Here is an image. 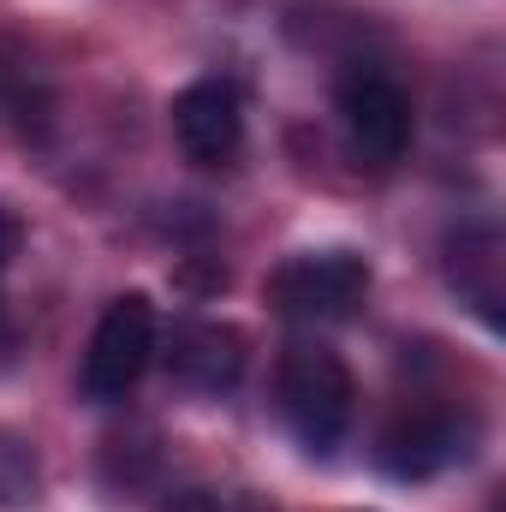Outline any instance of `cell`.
I'll return each mask as SVG.
<instances>
[{
  "label": "cell",
  "mask_w": 506,
  "mask_h": 512,
  "mask_svg": "<svg viewBox=\"0 0 506 512\" xmlns=\"http://www.w3.org/2000/svg\"><path fill=\"white\" fill-rule=\"evenodd\" d=\"M280 417L286 429L310 447V453H334L352 429V411H358V382L346 370V358L334 346H292L280 358Z\"/></svg>",
  "instance_id": "1"
},
{
  "label": "cell",
  "mask_w": 506,
  "mask_h": 512,
  "mask_svg": "<svg viewBox=\"0 0 506 512\" xmlns=\"http://www.w3.org/2000/svg\"><path fill=\"white\" fill-rule=\"evenodd\" d=\"M370 298V262L358 251H304L268 274V304L292 322H352Z\"/></svg>",
  "instance_id": "2"
},
{
  "label": "cell",
  "mask_w": 506,
  "mask_h": 512,
  "mask_svg": "<svg viewBox=\"0 0 506 512\" xmlns=\"http://www.w3.org/2000/svg\"><path fill=\"white\" fill-rule=\"evenodd\" d=\"M149 364H155V304L143 292H120L90 334L78 393L96 405H120V399H131V387L143 382Z\"/></svg>",
  "instance_id": "3"
},
{
  "label": "cell",
  "mask_w": 506,
  "mask_h": 512,
  "mask_svg": "<svg viewBox=\"0 0 506 512\" xmlns=\"http://www.w3.org/2000/svg\"><path fill=\"white\" fill-rule=\"evenodd\" d=\"M465 453H471V423L447 405H417L381 429L376 465L393 483H423V477H441L447 465H459Z\"/></svg>",
  "instance_id": "4"
},
{
  "label": "cell",
  "mask_w": 506,
  "mask_h": 512,
  "mask_svg": "<svg viewBox=\"0 0 506 512\" xmlns=\"http://www.w3.org/2000/svg\"><path fill=\"white\" fill-rule=\"evenodd\" d=\"M340 126L352 137V149L364 155V161H399L405 155V143H411V96L387 78V72H352L346 84H340Z\"/></svg>",
  "instance_id": "5"
},
{
  "label": "cell",
  "mask_w": 506,
  "mask_h": 512,
  "mask_svg": "<svg viewBox=\"0 0 506 512\" xmlns=\"http://www.w3.org/2000/svg\"><path fill=\"white\" fill-rule=\"evenodd\" d=\"M173 137L197 167H221L245 143V108L227 78H197L173 96Z\"/></svg>",
  "instance_id": "6"
},
{
  "label": "cell",
  "mask_w": 506,
  "mask_h": 512,
  "mask_svg": "<svg viewBox=\"0 0 506 512\" xmlns=\"http://www.w3.org/2000/svg\"><path fill=\"white\" fill-rule=\"evenodd\" d=\"M167 370L197 393H233L245 376V334L233 322H185L173 334Z\"/></svg>",
  "instance_id": "7"
},
{
  "label": "cell",
  "mask_w": 506,
  "mask_h": 512,
  "mask_svg": "<svg viewBox=\"0 0 506 512\" xmlns=\"http://www.w3.org/2000/svg\"><path fill=\"white\" fill-rule=\"evenodd\" d=\"M42 489V459L24 435L0 429V507H24Z\"/></svg>",
  "instance_id": "8"
},
{
  "label": "cell",
  "mask_w": 506,
  "mask_h": 512,
  "mask_svg": "<svg viewBox=\"0 0 506 512\" xmlns=\"http://www.w3.org/2000/svg\"><path fill=\"white\" fill-rule=\"evenodd\" d=\"M12 256H18V221H12V215L0 209V268H6Z\"/></svg>",
  "instance_id": "9"
}]
</instances>
